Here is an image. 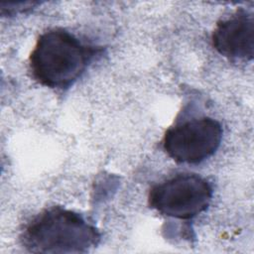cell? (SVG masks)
I'll use <instances>...</instances> for the list:
<instances>
[{
  "label": "cell",
  "mask_w": 254,
  "mask_h": 254,
  "mask_svg": "<svg viewBox=\"0 0 254 254\" xmlns=\"http://www.w3.org/2000/svg\"><path fill=\"white\" fill-rule=\"evenodd\" d=\"M101 53V47L82 43L64 29H51L38 38L30 55V69L42 85L66 89Z\"/></svg>",
  "instance_id": "obj_1"
},
{
  "label": "cell",
  "mask_w": 254,
  "mask_h": 254,
  "mask_svg": "<svg viewBox=\"0 0 254 254\" xmlns=\"http://www.w3.org/2000/svg\"><path fill=\"white\" fill-rule=\"evenodd\" d=\"M100 232L81 214L53 206L36 215L21 234L33 253H86L100 242Z\"/></svg>",
  "instance_id": "obj_2"
},
{
  "label": "cell",
  "mask_w": 254,
  "mask_h": 254,
  "mask_svg": "<svg viewBox=\"0 0 254 254\" xmlns=\"http://www.w3.org/2000/svg\"><path fill=\"white\" fill-rule=\"evenodd\" d=\"M212 188L196 174H178L155 185L149 192V205L161 214L190 219L204 211L212 197Z\"/></svg>",
  "instance_id": "obj_3"
},
{
  "label": "cell",
  "mask_w": 254,
  "mask_h": 254,
  "mask_svg": "<svg viewBox=\"0 0 254 254\" xmlns=\"http://www.w3.org/2000/svg\"><path fill=\"white\" fill-rule=\"evenodd\" d=\"M221 139L220 123L202 117L169 128L163 138V149L177 163L198 164L215 153Z\"/></svg>",
  "instance_id": "obj_4"
},
{
  "label": "cell",
  "mask_w": 254,
  "mask_h": 254,
  "mask_svg": "<svg viewBox=\"0 0 254 254\" xmlns=\"http://www.w3.org/2000/svg\"><path fill=\"white\" fill-rule=\"evenodd\" d=\"M213 48L229 59L250 61L254 56V16L240 8L217 22L212 35Z\"/></svg>",
  "instance_id": "obj_5"
}]
</instances>
